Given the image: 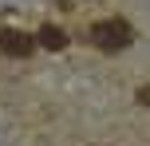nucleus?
I'll return each mask as SVG.
<instances>
[{
	"label": "nucleus",
	"mask_w": 150,
	"mask_h": 146,
	"mask_svg": "<svg viewBox=\"0 0 150 146\" xmlns=\"http://www.w3.org/2000/svg\"><path fill=\"white\" fill-rule=\"evenodd\" d=\"M91 44L99 51H122V47L134 44V32L127 20H99V24H91Z\"/></svg>",
	"instance_id": "1"
},
{
	"label": "nucleus",
	"mask_w": 150,
	"mask_h": 146,
	"mask_svg": "<svg viewBox=\"0 0 150 146\" xmlns=\"http://www.w3.org/2000/svg\"><path fill=\"white\" fill-rule=\"evenodd\" d=\"M0 51L4 55H16V59H28L36 51V39L20 28H0Z\"/></svg>",
	"instance_id": "2"
},
{
	"label": "nucleus",
	"mask_w": 150,
	"mask_h": 146,
	"mask_svg": "<svg viewBox=\"0 0 150 146\" xmlns=\"http://www.w3.org/2000/svg\"><path fill=\"white\" fill-rule=\"evenodd\" d=\"M36 44L47 47V51H63V47H67V32H63V28H52V24H44V28H40V36H36Z\"/></svg>",
	"instance_id": "3"
},
{
	"label": "nucleus",
	"mask_w": 150,
	"mask_h": 146,
	"mask_svg": "<svg viewBox=\"0 0 150 146\" xmlns=\"http://www.w3.org/2000/svg\"><path fill=\"white\" fill-rule=\"evenodd\" d=\"M138 103H146V107H150V87H142V91H138Z\"/></svg>",
	"instance_id": "4"
}]
</instances>
